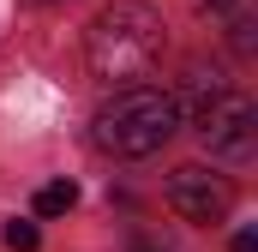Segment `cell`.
I'll use <instances>...</instances> for the list:
<instances>
[{"label": "cell", "mask_w": 258, "mask_h": 252, "mask_svg": "<svg viewBox=\"0 0 258 252\" xmlns=\"http://www.w3.org/2000/svg\"><path fill=\"white\" fill-rule=\"evenodd\" d=\"M84 60L102 84L126 90L138 78H150L162 60V12L144 6V0H114L90 18L84 30Z\"/></svg>", "instance_id": "6da1fadb"}, {"label": "cell", "mask_w": 258, "mask_h": 252, "mask_svg": "<svg viewBox=\"0 0 258 252\" xmlns=\"http://www.w3.org/2000/svg\"><path fill=\"white\" fill-rule=\"evenodd\" d=\"M192 126H198V138H204L210 156L246 162L252 138H258V108L240 90H228L216 72H192Z\"/></svg>", "instance_id": "3957f363"}, {"label": "cell", "mask_w": 258, "mask_h": 252, "mask_svg": "<svg viewBox=\"0 0 258 252\" xmlns=\"http://www.w3.org/2000/svg\"><path fill=\"white\" fill-rule=\"evenodd\" d=\"M6 246H12V252H36V246H42V234H36L30 222H6Z\"/></svg>", "instance_id": "8992f818"}, {"label": "cell", "mask_w": 258, "mask_h": 252, "mask_svg": "<svg viewBox=\"0 0 258 252\" xmlns=\"http://www.w3.org/2000/svg\"><path fill=\"white\" fill-rule=\"evenodd\" d=\"M162 192H168L174 216H186V222H198V228H216V222H222V216L234 210V186H228L222 174L198 168V162H186V168H174Z\"/></svg>", "instance_id": "277c9868"}, {"label": "cell", "mask_w": 258, "mask_h": 252, "mask_svg": "<svg viewBox=\"0 0 258 252\" xmlns=\"http://www.w3.org/2000/svg\"><path fill=\"white\" fill-rule=\"evenodd\" d=\"M234 252H258V234H246V228H240V234H234Z\"/></svg>", "instance_id": "52a82bcc"}, {"label": "cell", "mask_w": 258, "mask_h": 252, "mask_svg": "<svg viewBox=\"0 0 258 252\" xmlns=\"http://www.w3.org/2000/svg\"><path fill=\"white\" fill-rule=\"evenodd\" d=\"M174 126H180V102H174L168 90H156V84H126V90H114V96L96 108L90 138H96L102 156L138 162V156H156V150L174 138Z\"/></svg>", "instance_id": "7a4b0ae2"}, {"label": "cell", "mask_w": 258, "mask_h": 252, "mask_svg": "<svg viewBox=\"0 0 258 252\" xmlns=\"http://www.w3.org/2000/svg\"><path fill=\"white\" fill-rule=\"evenodd\" d=\"M204 6H210V12H228V6H234V0H204Z\"/></svg>", "instance_id": "ba28073f"}, {"label": "cell", "mask_w": 258, "mask_h": 252, "mask_svg": "<svg viewBox=\"0 0 258 252\" xmlns=\"http://www.w3.org/2000/svg\"><path fill=\"white\" fill-rule=\"evenodd\" d=\"M72 204H78V186H72V180H54V186L36 192V216H66Z\"/></svg>", "instance_id": "5b68a950"}]
</instances>
